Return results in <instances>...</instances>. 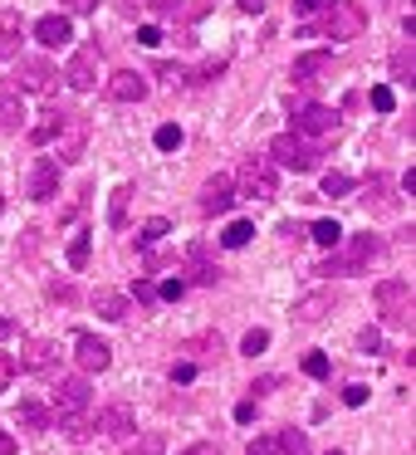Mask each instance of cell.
<instances>
[{
	"label": "cell",
	"mask_w": 416,
	"mask_h": 455,
	"mask_svg": "<svg viewBox=\"0 0 416 455\" xmlns=\"http://www.w3.org/2000/svg\"><path fill=\"white\" fill-rule=\"evenodd\" d=\"M181 294H187V279H167V284L157 289V299H172V304H177Z\"/></svg>",
	"instance_id": "cell-43"
},
{
	"label": "cell",
	"mask_w": 416,
	"mask_h": 455,
	"mask_svg": "<svg viewBox=\"0 0 416 455\" xmlns=\"http://www.w3.org/2000/svg\"><path fill=\"white\" fill-rule=\"evenodd\" d=\"M35 40L50 44V50H60V44H69V40H74V25L64 20V15H44V20L35 25Z\"/></svg>",
	"instance_id": "cell-20"
},
{
	"label": "cell",
	"mask_w": 416,
	"mask_h": 455,
	"mask_svg": "<svg viewBox=\"0 0 416 455\" xmlns=\"http://www.w3.org/2000/svg\"><path fill=\"white\" fill-rule=\"evenodd\" d=\"M236 421H240V426L255 421V402H240V406H236Z\"/></svg>",
	"instance_id": "cell-53"
},
{
	"label": "cell",
	"mask_w": 416,
	"mask_h": 455,
	"mask_svg": "<svg viewBox=\"0 0 416 455\" xmlns=\"http://www.w3.org/2000/svg\"><path fill=\"white\" fill-rule=\"evenodd\" d=\"M25 372H44V367H54V343H44V338H30V343L20 347V363Z\"/></svg>",
	"instance_id": "cell-22"
},
{
	"label": "cell",
	"mask_w": 416,
	"mask_h": 455,
	"mask_svg": "<svg viewBox=\"0 0 416 455\" xmlns=\"http://www.w3.org/2000/svg\"><path fill=\"white\" fill-rule=\"evenodd\" d=\"M372 108H377V113H392V108H396V93L387 89V84H377V89H372Z\"/></svg>",
	"instance_id": "cell-40"
},
{
	"label": "cell",
	"mask_w": 416,
	"mask_h": 455,
	"mask_svg": "<svg viewBox=\"0 0 416 455\" xmlns=\"http://www.w3.org/2000/svg\"><path fill=\"white\" fill-rule=\"evenodd\" d=\"M377 308H382V318L392 328H406L412 323V308H416L412 284H406V279H382V284H377Z\"/></svg>",
	"instance_id": "cell-4"
},
{
	"label": "cell",
	"mask_w": 416,
	"mask_h": 455,
	"mask_svg": "<svg viewBox=\"0 0 416 455\" xmlns=\"http://www.w3.org/2000/svg\"><path fill=\"white\" fill-rule=\"evenodd\" d=\"M367 206H377V211H387L392 206V196H387V177H367Z\"/></svg>",
	"instance_id": "cell-33"
},
{
	"label": "cell",
	"mask_w": 416,
	"mask_h": 455,
	"mask_svg": "<svg viewBox=\"0 0 416 455\" xmlns=\"http://www.w3.org/2000/svg\"><path fill=\"white\" fill-rule=\"evenodd\" d=\"M108 99H118V103H142L148 99V79L142 74H132V69H118L108 79Z\"/></svg>",
	"instance_id": "cell-15"
},
{
	"label": "cell",
	"mask_w": 416,
	"mask_h": 455,
	"mask_svg": "<svg viewBox=\"0 0 416 455\" xmlns=\"http://www.w3.org/2000/svg\"><path fill=\"white\" fill-rule=\"evenodd\" d=\"M74 357H79L84 372H108L113 347L103 343V338H93V333H79V343H74Z\"/></svg>",
	"instance_id": "cell-10"
},
{
	"label": "cell",
	"mask_w": 416,
	"mask_h": 455,
	"mask_svg": "<svg viewBox=\"0 0 416 455\" xmlns=\"http://www.w3.org/2000/svg\"><path fill=\"white\" fill-rule=\"evenodd\" d=\"M328 455H343V451H328Z\"/></svg>",
	"instance_id": "cell-60"
},
{
	"label": "cell",
	"mask_w": 416,
	"mask_h": 455,
	"mask_svg": "<svg viewBox=\"0 0 416 455\" xmlns=\"http://www.w3.org/2000/svg\"><path fill=\"white\" fill-rule=\"evenodd\" d=\"M128 201H132V187L123 181V187L113 191V201H108V220H113V226H123V220H128Z\"/></svg>",
	"instance_id": "cell-30"
},
{
	"label": "cell",
	"mask_w": 416,
	"mask_h": 455,
	"mask_svg": "<svg viewBox=\"0 0 416 455\" xmlns=\"http://www.w3.org/2000/svg\"><path fill=\"white\" fill-rule=\"evenodd\" d=\"M230 206H236V181L211 177L206 187H201V211H206V216H226Z\"/></svg>",
	"instance_id": "cell-13"
},
{
	"label": "cell",
	"mask_w": 416,
	"mask_h": 455,
	"mask_svg": "<svg viewBox=\"0 0 416 455\" xmlns=\"http://www.w3.org/2000/svg\"><path fill=\"white\" fill-rule=\"evenodd\" d=\"M191 377H196V363H187V357H181V363L172 367V382H191Z\"/></svg>",
	"instance_id": "cell-47"
},
{
	"label": "cell",
	"mask_w": 416,
	"mask_h": 455,
	"mask_svg": "<svg viewBox=\"0 0 416 455\" xmlns=\"http://www.w3.org/2000/svg\"><path fill=\"white\" fill-rule=\"evenodd\" d=\"M162 235H167V220H162V216H157V220H148V226H142V235H138V245H157V240H162Z\"/></svg>",
	"instance_id": "cell-38"
},
{
	"label": "cell",
	"mask_w": 416,
	"mask_h": 455,
	"mask_svg": "<svg viewBox=\"0 0 416 455\" xmlns=\"http://www.w3.org/2000/svg\"><path fill=\"white\" fill-rule=\"evenodd\" d=\"M20 54V15L0 11V60H15Z\"/></svg>",
	"instance_id": "cell-24"
},
{
	"label": "cell",
	"mask_w": 416,
	"mask_h": 455,
	"mask_svg": "<svg viewBox=\"0 0 416 455\" xmlns=\"http://www.w3.org/2000/svg\"><path fill=\"white\" fill-rule=\"evenodd\" d=\"M324 5H328V0H294L299 15H314V11H324Z\"/></svg>",
	"instance_id": "cell-51"
},
{
	"label": "cell",
	"mask_w": 416,
	"mask_h": 455,
	"mask_svg": "<svg viewBox=\"0 0 416 455\" xmlns=\"http://www.w3.org/2000/svg\"><path fill=\"white\" fill-rule=\"evenodd\" d=\"M54 64L50 60H20V69H15V89L20 93H50L54 89Z\"/></svg>",
	"instance_id": "cell-7"
},
{
	"label": "cell",
	"mask_w": 416,
	"mask_h": 455,
	"mask_svg": "<svg viewBox=\"0 0 416 455\" xmlns=\"http://www.w3.org/2000/svg\"><path fill=\"white\" fill-rule=\"evenodd\" d=\"M220 74H226V60H206L196 69V84H211V79H220Z\"/></svg>",
	"instance_id": "cell-41"
},
{
	"label": "cell",
	"mask_w": 416,
	"mask_h": 455,
	"mask_svg": "<svg viewBox=\"0 0 416 455\" xmlns=\"http://www.w3.org/2000/svg\"><path fill=\"white\" fill-rule=\"evenodd\" d=\"M0 455H15V441H11L5 431H0Z\"/></svg>",
	"instance_id": "cell-58"
},
{
	"label": "cell",
	"mask_w": 416,
	"mask_h": 455,
	"mask_svg": "<svg viewBox=\"0 0 416 455\" xmlns=\"http://www.w3.org/2000/svg\"><path fill=\"white\" fill-rule=\"evenodd\" d=\"M250 455H308V435L289 426V431L269 435V441H255V445H250Z\"/></svg>",
	"instance_id": "cell-12"
},
{
	"label": "cell",
	"mask_w": 416,
	"mask_h": 455,
	"mask_svg": "<svg viewBox=\"0 0 416 455\" xmlns=\"http://www.w3.org/2000/svg\"><path fill=\"white\" fill-rule=\"evenodd\" d=\"M333 128H338L333 108H318V103H308V108L294 113V132H299V138H328Z\"/></svg>",
	"instance_id": "cell-9"
},
{
	"label": "cell",
	"mask_w": 416,
	"mask_h": 455,
	"mask_svg": "<svg viewBox=\"0 0 416 455\" xmlns=\"http://www.w3.org/2000/svg\"><path fill=\"white\" fill-rule=\"evenodd\" d=\"M367 30V11L357 0H328V15L318 20V30L308 35H324V40H357Z\"/></svg>",
	"instance_id": "cell-1"
},
{
	"label": "cell",
	"mask_w": 416,
	"mask_h": 455,
	"mask_svg": "<svg viewBox=\"0 0 416 455\" xmlns=\"http://www.w3.org/2000/svg\"><path fill=\"white\" fill-rule=\"evenodd\" d=\"M15 416H20L25 431H50V411H44L40 402H20V411H15Z\"/></svg>",
	"instance_id": "cell-28"
},
{
	"label": "cell",
	"mask_w": 416,
	"mask_h": 455,
	"mask_svg": "<svg viewBox=\"0 0 416 455\" xmlns=\"http://www.w3.org/2000/svg\"><path fill=\"white\" fill-rule=\"evenodd\" d=\"M54 411L60 416L89 411V382H84V377H64V382L54 387Z\"/></svg>",
	"instance_id": "cell-11"
},
{
	"label": "cell",
	"mask_w": 416,
	"mask_h": 455,
	"mask_svg": "<svg viewBox=\"0 0 416 455\" xmlns=\"http://www.w3.org/2000/svg\"><path fill=\"white\" fill-rule=\"evenodd\" d=\"M328 64H333V54H328V50L299 54V60H294V69H289V79H294V84H314L318 74H328Z\"/></svg>",
	"instance_id": "cell-18"
},
{
	"label": "cell",
	"mask_w": 416,
	"mask_h": 455,
	"mask_svg": "<svg viewBox=\"0 0 416 455\" xmlns=\"http://www.w3.org/2000/svg\"><path fill=\"white\" fill-rule=\"evenodd\" d=\"M220 269L211 265V245H187V284H216Z\"/></svg>",
	"instance_id": "cell-14"
},
{
	"label": "cell",
	"mask_w": 416,
	"mask_h": 455,
	"mask_svg": "<svg viewBox=\"0 0 416 455\" xmlns=\"http://www.w3.org/2000/svg\"><path fill=\"white\" fill-rule=\"evenodd\" d=\"M236 181H240V191L255 196V201L279 196V172H275V162H269V157H245V162H240V172H236Z\"/></svg>",
	"instance_id": "cell-3"
},
{
	"label": "cell",
	"mask_w": 416,
	"mask_h": 455,
	"mask_svg": "<svg viewBox=\"0 0 416 455\" xmlns=\"http://www.w3.org/2000/svg\"><path fill=\"white\" fill-rule=\"evenodd\" d=\"M181 353H187V363H211V357H220V333H201V338H191L187 347H181Z\"/></svg>",
	"instance_id": "cell-26"
},
{
	"label": "cell",
	"mask_w": 416,
	"mask_h": 455,
	"mask_svg": "<svg viewBox=\"0 0 416 455\" xmlns=\"http://www.w3.org/2000/svg\"><path fill=\"white\" fill-rule=\"evenodd\" d=\"M240 347H245L250 357H255V353H265V347H269V333H265V328H250V333H245V343H240Z\"/></svg>",
	"instance_id": "cell-39"
},
{
	"label": "cell",
	"mask_w": 416,
	"mask_h": 455,
	"mask_svg": "<svg viewBox=\"0 0 416 455\" xmlns=\"http://www.w3.org/2000/svg\"><path fill=\"white\" fill-rule=\"evenodd\" d=\"M60 431L69 435V441H89L93 435V421L84 411H74V416H60Z\"/></svg>",
	"instance_id": "cell-29"
},
{
	"label": "cell",
	"mask_w": 416,
	"mask_h": 455,
	"mask_svg": "<svg viewBox=\"0 0 416 455\" xmlns=\"http://www.w3.org/2000/svg\"><path fill=\"white\" fill-rule=\"evenodd\" d=\"M132 294H138V304H152V299H157V284H152V279H138Z\"/></svg>",
	"instance_id": "cell-48"
},
{
	"label": "cell",
	"mask_w": 416,
	"mask_h": 455,
	"mask_svg": "<svg viewBox=\"0 0 416 455\" xmlns=\"http://www.w3.org/2000/svg\"><path fill=\"white\" fill-rule=\"evenodd\" d=\"M152 142H157L162 152H177V148H181V128H177V123H162L157 138H152Z\"/></svg>",
	"instance_id": "cell-35"
},
{
	"label": "cell",
	"mask_w": 416,
	"mask_h": 455,
	"mask_svg": "<svg viewBox=\"0 0 416 455\" xmlns=\"http://www.w3.org/2000/svg\"><path fill=\"white\" fill-rule=\"evenodd\" d=\"M54 191H60V162L40 157V162H35V172H30V196L35 201H50Z\"/></svg>",
	"instance_id": "cell-16"
},
{
	"label": "cell",
	"mask_w": 416,
	"mask_h": 455,
	"mask_svg": "<svg viewBox=\"0 0 416 455\" xmlns=\"http://www.w3.org/2000/svg\"><path fill=\"white\" fill-rule=\"evenodd\" d=\"M0 216H5V196H0Z\"/></svg>",
	"instance_id": "cell-59"
},
{
	"label": "cell",
	"mask_w": 416,
	"mask_h": 455,
	"mask_svg": "<svg viewBox=\"0 0 416 455\" xmlns=\"http://www.w3.org/2000/svg\"><path fill=\"white\" fill-rule=\"evenodd\" d=\"M60 138H64L60 162H74V157L84 152V138H89V123H84L79 113H69V123H64V132H60Z\"/></svg>",
	"instance_id": "cell-23"
},
{
	"label": "cell",
	"mask_w": 416,
	"mask_h": 455,
	"mask_svg": "<svg viewBox=\"0 0 416 455\" xmlns=\"http://www.w3.org/2000/svg\"><path fill=\"white\" fill-rule=\"evenodd\" d=\"M11 333H15V318H0V343H5Z\"/></svg>",
	"instance_id": "cell-57"
},
{
	"label": "cell",
	"mask_w": 416,
	"mask_h": 455,
	"mask_svg": "<svg viewBox=\"0 0 416 455\" xmlns=\"http://www.w3.org/2000/svg\"><path fill=\"white\" fill-rule=\"evenodd\" d=\"M167 451V441H162L157 431H148V435H128V445H123V455H162Z\"/></svg>",
	"instance_id": "cell-27"
},
{
	"label": "cell",
	"mask_w": 416,
	"mask_h": 455,
	"mask_svg": "<svg viewBox=\"0 0 416 455\" xmlns=\"http://www.w3.org/2000/svg\"><path fill=\"white\" fill-rule=\"evenodd\" d=\"M93 431L113 435V441H128V435L138 431V416H132L128 402H108V406L99 411V426H93Z\"/></svg>",
	"instance_id": "cell-8"
},
{
	"label": "cell",
	"mask_w": 416,
	"mask_h": 455,
	"mask_svg": "<svg viewBox=\"0 0 416 455\" xmlns=\"http://www.w3.org/2000/svg\"><path fill=\"white\" fill-rule=\"evenodd\" d=\"M25 118V103H20V89L15 84H0V132H15Z\"/></svg>",
	"instance_id": "cell-19"
},
{
	"label": "cell",
	"mask_w": 416,
	"mask_h": 455,
	"mask_svg": "<svg viewBox=\"0 0 416 455\" xmlns=\"http://www.w3.org/2000/svg\"><path fill=\"white\" fill-rule=\"evenodd\" d=\"M64 84H69L74 93H89L99 89V50H79L69 64H64Z\"/></svg>",
	"instance_id": "cell-6"
},
{
	"label": "cell",
	"mask_w": 416,
	"mask_h": 455,
	"mask_svg": "<svg viewBox=\"0 0 416 455\" xmlns=\"http://www.w3.org/2000/svg\"><path fill=\"white\" fill-rule=\"evenodd\" d=\"M348 191H353V177H348V172H328L324 177V196H348Z\"/></svg>",
	"instance_id": "cell-34"
},
{
	"label": "cell",
	"mask_w": 416,
	"mask_h": 455,
	"mask_svg": "<svg viewBox=\"0 0 416 455\" xmlns=\"http://www.w3.org/2000/svg\"><path fill=\"white\" fill-rule=\"evenodd\" d=\"M64 5H69V11H74V15H89V11H93V5H99V0H64Z\"/></svg>",
	"instance_id": "cell-54"
},
{
	"label": "cell",
	"mask_w": 416,
	"mask_h": 455,
	"mask_svg": "<svg viewBox=\"0 0 416 455\" xmlns=\"http://www.w3.org/2000/svg\"><path fill=\"white\" fill-rule=\"evenodd\" d=\"M69 265H74V269L89 265V235H74V240H69Z\"/></svg>",
	"instance_id": "cell-37"
},
{
	"label": "cell",
	"mask_w": 416,
	"mask_h": 455,
	"mask_svg": "<svg viewBox=\"0 0 416 455\" xmlns=\"http://www.w3.org/2000/svg\"><path fill=\"white\" fill-rule=\"evenodd\" d=\"M138 44H148V50H157V44H162V30H157V25H142V30H138Z\"/></svg>",
	"instance_id": "cell-46"
},
{
	"label": "cell",
	"mask_w": 416,
	"mask_h": 455,
	"mask_svg": "<svg viewBox=\"0 0 416 455\" xmlns=\"http://www.w3.org/2000/svg\"><path fill=\"white\" fill-rule=\"evenodd\" d=\"M392 69H396V79H406V84H412V74H416V60H412V50H406V44L392 54Z\"/></svg>",
	"instance_id": "cell-36"
},
{
	"label": "cell",
	"mask_w": 416,
	"mask_h": 455,
	"mask_svg": "<svg viewBox=\"0 0 416 455\" xmlns=\"http://www.w3.org/2000/svg\"><path fill=\"white\" fill-rule=\"evenodd\" d=\"M269 157H275L279 167H289V172H314L318 167V148L304 142L299 132H279V138L269 142Z\"/></svg>",
	"instance_id": "cell-5"
},
{
	"label": "cell",
	"mask_w": 416,
	"mask_h": 455,
	"mask_svg": "<svg viewBox=\"0 0 416 455\" xmlns=\"http://www.w3.org/2000/svg\"><path fill=\"white\" fill-rule=\"evenodd\" d=\"M152 5V15H177L181 11V0H148Z\"/></svg>",
	"instance_id": "cell-49"
},
{
	"label": "cell",
	"mask_w": 416,
	"mask_h": 455,
	"mask_svg": "<svg viewBox=\"0 0 416 455\" xmlns=\"http://www.w3.org/2000/svg\"><path fill=\"white\" fill-rule=\"evenodd\" d=\"M377 250H382V245H377L372 230H367V235H353L343 255H333V259H324V265H318V275H363V269L372 265Z\"/></svg>",
	"instance_id": "cell-2"
},
{
	"label": "cell",
	"mask_w": 416,
	"mask_h": 455,
	"mask_svg": "<svg viewBox=\"0 0 416 455\" xmlns=\"http://www.w3.org/2000/svg\"><path fill=\"white\" fill-rule=\"evenodd\" d=\"M50 299H60V304H74V289H69V284H50Z\"/></svg>",
	"instance_id": "cell-52"
},
{
	"label": "cell",
	"mask_w": 416,
	"mask_h": 455,
	"mask_svg": "<svg viewBox=\"0 0 416 455\" xmlns=\"http://www.w3.org/2000/svg\"><path fill=\"white\" fill-rule=\"evenodd\" d=\"M304 372H308V377H328V357H324V353H308V357H304Z\"/></svg>",
	"instance_id": "cell-42"
},
{
	"label": "cell",
	"mask_w": 416,
	"mask_h": 455,
	"mask_svg": "<svg viewBox=\"0 0 416 455\" xmlns=\"http://www.w3.org/2000/svg\"><path fill=\"white\" fill-rule=\"evenodd\" d=\"M64 123H69V113H64V108H44V113H40V123L30 128V142H35V148L54 142V138L64 132Z\"/></svg>",
	"instance_id": "cell-21"
},
{
	"label": "cell",
	"mask_w": 416,
	"mask_h": 455,
	"mask_svg": "<svg viewBox=\"0 0 416 455\" xmlns=\"http://www.w3.org/2000/svg\"><path fill=\"white\" fill-rule=\"evenodd\" d=\"M93 308H99V318H108V323H123V318H128V299H123L118 289H99V294H93Z\"/></svg>",
	"instance_id": "cell-25"
},
{
	"label": "cell",
	"mask_w": 416,
	"mask_h": 455,
	"mask_svg": "<svg viewBox=\"0 0 416 455\" xmlns=\"http://www.w3.org/2000/svg\"><path fill=\"white\" fill-rule=\"evenodd\" d=\"M240 11H250V15H260V11H265V0H240Z\"/></svg>",
	"instance_id": "cell-56"
},
{
	"label": "cell",
	"mask_w": 416,
	"mask_h": 455,
	"mask_svg": "<svg viewBox=\"0 0 416 455\" xmlns=\"http://www.w3.org/2000/svg\"><path fill=\"white\" fill-rule=\"evenodd\" d=\"M11 377H15V357H11V353H0V392L11 387Z\"/></svg>",
	"instance_id": "cell-45"
},
{
	"label": "cell",
	"mask_w": 416,
	"mask_h": 455,
	"mask_svg": "<svg viewBox=\"0 0 416 455\" xmlns=\"http://www.w3.org/2000/svg\"><path fill=\"white\" fill-rule=\"evenodd\" d=\"M250 235H255V226H250V220H236V226H226L220 245H226V250H240V245H250Z\"/></svg>",
	"instance_id": "cell-31"
},
{
	"label": "cell",
	"mask_w": 416,
	"mask_h": 455,
	"mask_svg": "<svg viewBox=\"0 0 416 455\" xmlns=\"http://www.w3.org/2000/svg\"><path fill=\"white\" fill-rule=\"evenodd\" d=\"M357 347H363V353H377V347H382V333H377V328H363V333H357Z\"/></svg>",
	"instance_id": "cell-44"
},
{
	"label": "cell",
	"mask_w": 416,
	"mask_h": 455,
	"mask_svg": "<svg viewBox=\"0 0 416 455\" xmlns=\"http://www.w3.org/2000/svg\"><path fill=\"white\" fill-rule=\"evenodd\" d=\"M314 240H318V245H328V250H338V245H343V226H338V220H318Z\"/></svg>",
	"instance_id": "cell-32"
},
{
	"label": "cell",
	"mask_w": 416,
	"mask_h": 455,
	"mask_svg": "<svg viewBox=\"0 0 416 455\" xmlns=\"http://www.w3.org/2000/svg\"><path fill=\"white\" fill-rule=\"evenodd\" d=\"M333 304H338V299L328 294V289H324V294L299 299V304H294V323H324V318L333 314Z\"/></svg>",
	"instance_id": "cell-17"
},
{
	"label": "cell",
	"mask_w": 416,
	"mask_h": 455,
	"mask_svg": "<svg viewBox=\"0 0 416 455\" xmlns=\"http://www.w3.org/2000/svg\"><path fill=\"white\" fill-rule=\"evenodd\" d=\"M187 455H220V451H216V445H211V441H201V445H191Z\"/></svg>",
	"instance_id": "cell-55"
},
{
	"label": "cell",
	"mask_w": 416,
	"mask_h": 455,
	"mask_svg": "<svg viewBox=\"0 0 416 455\" xmlns=\"http://www.w3.org/2000/svg\"><path fill=\"white\" fill-rule=\"evenodd\" d=\"M343 402H348V406H363V402H367V387H357V382H353V387L343 392Z\"/></svg>",
	"instance_id": "cell-50"
}]
</instances>
